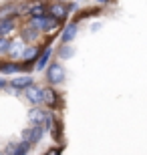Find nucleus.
Instances as JSON below:
<instances>
[{
  "label": "nucleus",
  "instance_id": "nucleus-1",
  "mask_svg": "<svg viewBox=\"0 0 147 155\" xmlns=\"http://www.w3.org/2000/svg\"><path fill=\"white\" fill-rule=\"evenodd\" d=\"M57 16H48V14H45V16H40V18H32V26H38V28L42 30H52L55 26H57Z\"/></svg>",
  "mask_w": 147,
  "mask_h": 155
},
{
  "label": "nucleus",
  "instance_id": "nucleus-2",
  "mask_svg": "<svg viewBox=\"0 0 147 155\" xmlns=\"http://www.w3.org/2000/svg\"><path fill=\"white\" fill-rule=\"evenodd\" d=\"M48 81H51L52 85H58V83L65 81V69H62V64L52 63L48 67Z\"/></svg>",
  "mask_w": 147,
  "mask_h": 155
},
{
  "label": "nucleus",
  "instance_id": "nucleus-3",
  "mask_svg": "<svg viewBox=\"0 0 147 155\" xmlns=\"http://www.w3.org/2000/svg\"><path fill=\"white\" fill-rule=\"evenodd\" d=\"M28 117H30L32 123H36V125H48V123H51V115H48L46 111H42V109H36V107L30 109Z\"/></svg>",
  "mask_w": 147,
  "mask_h": 155
},
{
  "label": "nucleus",
  "instance_id": "nucleus-4",
  "mask_svg": "<svg viewBox=\"0 0 147 155\" xmlns=\"http://www.w3.org/2000/svg\"><path fill=\"white\" fill-rule=\"evenodd\" d=\"M26 99H28L30 103L38 105L42 101V89H38V87H34V85L26 87Z\"/></svg>",
  "mask_w": 147,
  "mask_h": 155
},
{
  "label": "nucleus",
  "instance_id": "nucleus-5",
  "mask_svg": "<svg viewBox=\"0 0 147 155\" xmlns=\"http://www.w3.org/2000/svg\"><path fill=\"white\" fill-rule=\"evenodd\" d=\"M22 137L26 139V141H30V143H36V141H40V137H42V129H40V127H30V129L22 131Z\"/></svg>",
  "mask_w": 147,
  "mask_h": 155
},
{
  "label": "nucleus",
  "instance_id": "nucleus-6",
  "mask_svg": "<svg viewBox=\"0 0 147 155\" xmlns=\"http://www.w3.org/2000/svg\"><path fill=\"white\" fill-rule=\"evenodd\" d=\"M10 30H14V20L10 16L8 18H0V36H6Z\"/></svg>",
  "mask_w": 147,
  "mask_h": 155
},
{
  "label": "nucleus",
  "instance_id": "nucleus-7",
  "mask_svg": "<svg viewBox=\"0 0 147 155\" xmlns=\"http://www.w3.org/2000/svg\"><path fill=\"white\" fill-rule=\"evenodd\" d=\"M32 85V79L30 77H18V79H12V87L14 89H26V87Z\"/></svg>",
  "mask_w": 147,
  "mask_h": 155
},
{
  "label": "nucleus",
  "instance_id": "nucleus-8",
  "mask_svg": "<svg viewBox=\"0 0 147 155\" xmlns=\"http://www.w3.org/2000/svg\"><path fill=\"white\" fill-rule=\"evenodd\" d=\"M18 10H20L18 6H14V4H8V6H4V8H0V18H8L10 14H16Z\"/></svg>",
  "mask_w": 147,
  "mask_h": 155
},
{
  "label": "nucleus",
  "instance_id": "nucleus-9",
  "mask_svg": "<svg viewBox=\"0 0 147 155\" xmlns=\"http://www.w3.org/2000/svg\"><path fill=\"white\" fill-rule=\"evenodd\" d=\"M42 101H45L46 105H55L57 103V97H55V93H52L51 89H42Z\"/></svg>",
  "mask_w": 147,
  "mask_h": 155
},
{
  "label": "nucleus",
  "instance_id": "nucleus-10",
  "mask_svg": "<svg viewBox=\"0 0 147 155\" xmlns=\"http://www.w3.org/2000/svg\"><path fill=\"white\" fill-rule=\"evenodd\" d=\"M75 35H77V24H68L67 30H65V35H62V40L65 42H68V40H73Z\"/></svg>",
  "mask_w": 147,
  "mask_h": 155
},
{
  "label": "nucleus",
  "instance_id": "nucleus-11",
  "mask_svg": "<svg viewBox=\"0 0 147 155\" xmlns=\"http://www.w3.org/2000/svg\"><path fill=\"white\" fill-rule=\"evenodd\" d=\"M65 12H67V8H65L62 4H52L51 6V14H52V16L62 18V16H65Z\"/></svg>",
  "mask_w": 147,
  "mask_h": 155
},
{
  "label": "nucleus",
  "instance_id": "nucleus-12",
  "mask_svg": "<svg viewBox=\"0 0 147 155\" xmlns=\"http://www.w3.org/2000/svg\"><path fill=\"white\" fill-rule=\"evenodd\" d=\"M36 54H38V48H36V46H26L24 52H22V58L24 61H30V58H34Z\"/></svg>",
  "mask_w": 147,
  "mask_h": 155
},
{
  "label": "nucleus",
  "instance_id": "nucleus-13",
  "mask_svg": "<svg viewBox=\"0 0 147 155\" xmlns=\"http://www.w3.org/2000/svg\"><path fill=\"white\" fill-rule=\"evenodd\" d=\"M30 14H32V18L45 16V6H42V4H32V10H30Z\"/></svg>",
  "mask_w": 147,
  "mask_h": 155
},
{
  "label": "nucleus",
  "instance_id": "nucleus-14",
  "mask_svg": "<svg viewBox=\"0 0 147 155\" xmlns=\"http://www.w3.org/2000/svg\"><path fill=\"white\" fill-rule=\"evenodd\" d=\"M48 57H51V51L46 48V51L40 54V58H38V63H36V67H38V69H45V64H46V61H48Z\"/></svg>",
  "mask_w": 147,
  "mask_h": 155
},
{
  "label": "nucleus",
  "instance_id": "nucleus-15",
  "mask_svg": "<svg viewBox=\"0 0 147 155\" xmlns=\"http://www.w3.org/2000/svg\"><path fill=\"white\" fill-rule=\"evenodd\" d=\"M30 145H32V143H30V141H26V139H24L22 143H18V145H16V153H26V151L30 149Z\"/></svg>",
  "mask_w": 147,
  "mask_h": 155
},
{
  "label": "nucleus",
  "instance_id": "nucleus-16",
  "mask_svg": "<svg viewBox=\"0 0 147 155\" xmlns=\"http://www.w3.org/2000/svg\"><path fill=\"white\" fill-rule=\"evenodd\" d=\"M2 71H4V73H16V71H18V64H4V67H2Z\"/></svg>",
  "mask_w": 147,
  "mask_h": 155
},
{
  "label": "nucleus",
  "instance_id": "nucleus-17",
  "mask_svg": "<svg viewBox=\"0 0 147 155\" xmlns=\"http://www.w3.org/2000/svg\"><path fill=\"white\" fill-rule=\"evenodd\" d=\"M71 54H73V48H71V46H65L61 51V58H68Z\"/></svg>",
  "mask_w": 147,
  "mask_h": 155
},
{
  "label": "nucleus",
  "instance_id": "nucleus-18",
  "mask_svg": "<svg viewBox=\"0 0 147 155\" xmlns=\"http://www.w3.org/2000/svg\"><path fill=\"white\" fill-rule=\"evenodd\" d=\"M8 46H10V42H8V38H4V36H2V38H0V52H4L6 48H8Z\"/></svg>",
  "mask_w": 147,
  "mask_h": 155
},
{
  "label": "nucleus",
  "instance_id": "nucleus-19",
  "mask_svg": "<svg viewBox=\"0 0 147 155\" xmlns=\"http://www.w3.org/2000/svg\"><path fill=\"white\" fill-rule=\"evenodd\" d=\"M97 2H107V0H97Z\"/></svg>",
  "mask_w": 147,
  "mask_h": 155
}]
</instances>
